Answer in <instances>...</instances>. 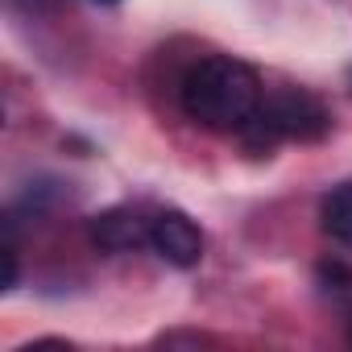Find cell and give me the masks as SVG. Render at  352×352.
Returning a JSON list of instances; mask_svg holds the SVG:
<instances>
[{
    "label": "cell",
    "instance_id": "6da1fadb",
    "mask_svg": "<svg viewBox=\"0 0 352 352\" xmlns=\"http://www.w3.org/2000/svg\"><path fill=\"white\" fill-rule=\"evenodd\" d=\"M179 100L195 124L212 133H241L261 112V75L241 58L212 54L187 71Z\"/></svg>",
    "mask_w": 352,
    "mask_h": 352
},
{
    "label": "cell",
    "instance_id": "7a4b0ae2",
    "mask_svg": "<svg viewBox=\"0 0 352 352\" xmlns=\"http://www.w3.org/2000/svg\"><path fill=\"white\" fill-rule=\"evenodd\" d=\"M261 116H265V124L282 141H319L331 129L327 108L315 96H307V91H282V96L265 100L261 104Z\"/></svg>",
    "mask_w": 352,
    "mask_h": 352
},
{
    "label": "cell",
    "instance_id": "3957f363",
    "mask_svg": "<svg viewBox=\"0 0 352 352\" xmlns=\"http://www.w3.org/2000/svg\"><path fill=\"white\" fill-rule=\"evenodd\" d=\"M149 249L174 270H195L204 261V232L183 212H157L149 228Z\"/></svg>",
    "mask_w": 352,
    "mask_h": 352
},
{
    "label": "cell",
    "instance_id": "277c9868",
    "mask_svg": "<svg viewBox=\"0 0 352 352\" xmlns=\"http://www.w3.org/2000/svg\"><path fill=\"white\" fill-rule=\"evenodd\" d=\"M149 228H153V220H145L141 212H133V208H108V212L91 216L87 236L104 253H133V249L149 245Z\"/></svg>",
    "mask_w": 352,
    "mask_h": 352
},
{
    "label": "cell",
    "instance_id": "5b68a950",
    "mask_svg": "<svg viewBox=\"0 0 352 352\" xmlns=\"http://www.w3.org/2000/svg\"><path fill=\"white\" fill-rule=\"evenodd\" d=\"M319 220H323V232H327L336 245L352 249V179L340 183V187H331V191L323 195Z\"/></svg>",
    "mask_w": 352,
    "mask_h": 352
},
{
    "label": "cell",
    "instance_id": "8992f818",
    "mask_svg": "<svg viewBox=\"0 0 352 352\" xmlns=\"http://www.w3.org/2000/svg\"><path fill=\"white\" fill-rule=\"evenodd\" d=\"M96 5H116V0H96Z\"/></svg>",
    "mask_w": 352,
    "mask_h": 352
}]
</instances>
